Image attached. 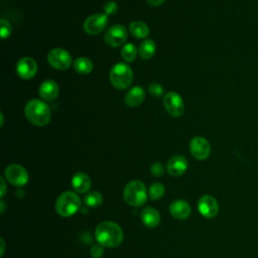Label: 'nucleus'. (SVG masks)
<instances>
[{
  "mask_svg": "<svg viewBox=\"0 0 258 258\" xmlns=\"http://www.w3.org/2000/svg\"><path fill=\"white\" fill-rule=\"evenodd\" d=\"M95 237L97 242L104 247H117L123 241V231L118 224L105 221L96 227Z\"/></svg>",
  "mask_w": 258,
  "mask_h": 258,
  "instance_id": "nucleus-1",
  "label": "nucleus"
},
{
  "mask_svg": "<svg viewBox=\"0 0 258 258\" xmlns=\"http://www.w3.org/2000/svg\"><path fill=\"white\" fill-rule=\"evenodd\" d=\"M24 115L32 125L38 127L47 125L51 119V112L48 105L39 99H31L26 103Z\"/></svg>",
  "mask_w": 258,
  "mask_h": 258,
  "instance_id": "nucleus-2",
  "label": "nucleus"
},
{
  "mask_svg": "<svg viewBox=\"0 0 258 258\" xmlns=\"http://www.w3.org/2000/svg\"><path fill=\"white\" fill-rule=\"evenodd\" d=\"M112 86L117 90H125L133 82V72L126 62L115 63L109 73Z\"/></svg>",
  "mask_w": 258,
  "mask_h": 258,
  "instance_id": "nucleus-3",
  "label": "nucleus"
},
{
  "mask_svg": "<svg viewBox=\"0 0 258 258\" xmlns=\"http://www.w3.org/2000/svg\"><path fill=\"white\" fill-rule=\"evenodd\" d=\"M81 207V200L74 191H64L58 196L55 202V211L61 217H71L75 215Z\"/></svg>",
  "mask_w": 258,
  "mask_h": 258,
  "instance_id": "nucleus-4",
  "label": "nucleus"
},
{
  "mask_svg": "<svg viewBox=\"0 0 258 258\" xmlns=\"http://www.w3.org/2000/svg\"><path fill=\"white\" fill-rule=\"evenodd\" d=\"M125 202L132 207H140L146 203L147 191L144 183L140 180L128 182L123 191Z\"/></svg>",
  "mask_w": 258,
  "mask_h": 258,
  "instance_id": "nucleus-5",
  "label": "nucleus"
},
{
  "mask_svg": "<svg viewBox=\"0 0 258 258\" xmlns=\"http://www.w3.org/2000/svg\"><path fill=\"white\" fill-rule=\"evenodd\" d=\"M47 62L50 67L58 71H66L73 64L71 53L61 47H55L48 51L46 56Z\"/></svg>",
  "mask_w": 258,
  "mask_h": 258,
  "instance_id": "nucleus-6",
  "label": "nucleus"
},
{
  "mask_svg": "<svg viewBox=\"0 0 258 258\" xmlns=\"http://www.w3.org/2000/svg\"><path fill=\"white\" fill-rule=\"evenodd\" d=\"M128 30L124 25L115 24L109 27L104 35L105 42L111 47L123 46L127 40Z\"/></svg>",
  "mask_w": 258,
  "mask_h": 258,
  "instance_id": "nucleus-7",
  "label": "nucleus"
},
{
  "mask_svg": "<svg viewBox=\"0 0 258 258\" xmlns=\"http://www.w3.org/2000/svg\"><path fill=\"white\" fill-rule=\"evenodd\" d=\"M163 106L171 117L178 118L184 113V103L182 98L174 91H170L163 96Z\"/></svg>",
  "mask_w": 258,
  "mask_h": 258,
  "instance_id": "nucleus-8",
  "label": "nucleus"
},
{
  "mask_svg": "<svg viewBox=\"0 0 258 258\" xmlns=\"http://www.w3.org/2000/svg\"><path fill=\"white\" fill-rule=\"evenodd\" d=\"M108 24V16L105 13H95L84 21V30L87 34L97 35L101 33Z\"/></svg>",
  "mask_w": 258,
  "mask_h": 258,
  "instance_id": "nucleus-9",
  "label": "nucleus"
},
{
  "mask_svg": "<svg viewBox=\"0 0 258 258\" xmlns=\"http://www.w3.org/2000/svg\"><path fill=\"white\" fill-rule=\"evenodd\" d=\"M5 177L6 179L15 186H23L28 181V172L20 164L12 163L5 168Z\"/></svg>",
  "mask_w": 258,
  "mask_h": 258,
  "instance_id": "nucleus-10",
  "label": "nucleus"
},
{
  "mask_svg": "<svg viewBox=\"0 0 258 258\" xmlns=\"http://www.w3.org/2000/svg\"><path fill=\"white\" fill-rule=\"evenodd\" d=\"M189 151L195 158L205 160L211 154V144L205 137L196 136L189 142Z\"/></svg>",
  "mask_w": 258,
  "mask_h": 258,
  "instance_id": "nucleus-11",
  "label": "nucleus"
},
{
  "mask_svg": "<svg viewBox=\"0 0 258 258\" xmlns=\"http://www.w3.org/2000/svg\"><path fill=\"white\" fill-rule=\"evenodd\" d=\"M16 73L22 80H30L37 73V63L34 58L23 56L16 63Z\"/></svg>",
  "mask_w": 258,
  "mask_h": 258,
  "instance_id": "nucleus-12",
  "label": "nucleus"
},
{
  "mask_svg": "<svg viewBox=\"0 0 258 258\" xmlns=\"http://www.w3.org/2000/svg\"><path fill=\"white\" fill-rule=\"evenodd\" d=\"M198 210L202 216L211 219L219 212V205L217 200L209 195L203 196L198 202Z\"/></svg>",
  "mask_w": 258,
  "mask_h": 258,
  "instance_id": "nucleus-13",
  "label": "nucleus"
},
{
  "mask_svg": "<svg viewBox=\"0 0 258 258\" xmlns=\"http://www.w3.org/2000/svg\"><path fill=\"white\" fill-rule=\"evenodd\" d=\"M59 93L58 85L53 80H44L39 88H38V95L43 101H53L57 98Z\"/></svg>",
  "mask_w": 258,
  "mask_h": 258,
  "instance_id": "nucleus-14",
  "label": "nucleus"
},
{
  "mask_svg": "<svg viewBox=\"0 0 258 258\" xmlns=\"http://www.w3.org/2000/svg\"><path fill=\"white\" fill-rule=\"evenodd\" d=\"M187 169V160L182 155L172 156L166 164V170L171 176H179L183 174Z\"/></svg>",
  "mask_w": 258,
  "mask_h": 258,
  "instance_id": "nucleus-15",
  "label": "nucleus"
},
{
  "mask_svg": "<svg viewBox=\"0 0 258 258\" xmlns=\"http://www.w3.org/2000/svg\"><path fill=\"white\" fill-rule=\"evenodd\" d=\"M169 212L175 219L185 220L190 215V207L185 201L176 200L170 204Z\"/></svg>",
  "mask_w": 258,
  "mask_h": 258,
  "instance_id": "nucleus-16",
  "label": "nucleus"
},
{
  "mask_svg": "<svg viewBox=\"0 0 258 258\" xmlns=\"http://www.w3.org/2000/svg\"><path fill=\"white\" fill-rule=\"evenodd\" d=\"M145 99V92L142 87H132L125 95V103L129 107H138Z\"/></svg>",
  "mask_w": 258,
  "mask_h": 258,
  "instance_id": "nucleus-17",
  "label": "nucleus"
},
{
  "mask_svg": "<svg viewBox=\"0 0 258 258\" xmlns=\"http://www.w3.org/2000/svg\"><path fill=\"white\" fill-rule=\"evenodd\" d=\"M92 181L88 174L84 172H77L72 178V186L79 194H86L91 187Z\"/></svg>",
  "mask_w": 258,
  "mask_h": 258,
  "instance_id": "nucleus-18",
  "label": "nucleus"
},
{
  "mask_svg": "<svg viewBox=\"0 0 258 258\" xmlns=\"http://www.w3.org/2000/svg\"><path fill=\"white\" fill-rule=\"evenodd\" d=\"M141 221L148 228H155L160 223V215L156 209L147 207L141 212Z\"/></svg>",
  "mask_w": 258,
  "mask_h": 258,
  "instance_id": "nucleus-19",
  "label": "nucleus"
},
{
  "mask_svg": "<svg viewBox=\"0 0 258 258\" xmlns=\"http://www.w3.org/2000/svg\"><path fill=\"white\" fill-rule=\"evenodd\" d=\"M129 31L132 34V36H134L135 38L141 39L148 36L149 27L145 22L136 20V21H132L129 24Z\"/></svg>",
  "mask_w": 258,
  "mask_h": 258,
  "instance_id": "nucleus-20",
  "label": "nucleus"
},
{
  "mask_svg": "<svg viewBox=\"0 0 258 258\" xmlns=\"http://www.w3.org/2000/svg\"><path fill=\"white\" fill-rule=\"evenodd\" d=\"M74 70L80 75H88L93 71L94 64L92 60L85 56L77 57L73 62Z\"/></svg>",
  "mask_w": 258,
  "mask_h": 258,
  "instance_id": "nucleus-21",
  "label": "nucleus"
},
{
  "mask_svg": "<svg viewBox=\"0 0 258 258\" xmlns=\"http://www.w3.org/2000/svg\"><path fill=\"white\" fill-rule=\"evenodd\" d=\"M155 50H156V44H155V41L152 39L143 40L138 47V53L142 59L151 58L154 55Z\"/></svg>",
  "mask_w": 258,
  "mask_h": 258,
  "instance_id": "nucleus-22",
  "label": "nucleus"
},
{
  "mask_svg": "<svg viewBox=\"0 0 258 258\" xmlns=\"http://www.w3.org/2000/svg\"><path fill=\"white\" fill-rule=\"evenodd\" d=\"M137 52L138 50L136 45L132 42H128V43H125L121 48V57L126 62H132L135 60L137 56Z\"/></svg>",
  "mask_w": 258,
  "mask_h": 258,
  "instance_id": "nucleus-23",
  "label": "nucleus"
},
{
  "mask_svg": "<svg viewBox=\"0 0 258 258\" xmlns=\"http://www.w3.org/2000/svg\"><path fill=\"white\" fill-rule=\"evenodd\" d=\"M103 202V198L99 191H91L87 194L84 198V203L87 207L90 208H97Z\"/></svg>",
  "mask_w": 258,
  "mask_h": 258,
  "instance_id": "nucleus-24",
  "label": "nucleus"
},
{
  "mask_svg": "<svg viewBox=\"0 0 258 258\" xmlns=\"http://www.w3.org/2000/svg\"><path fill=\"white\" fill-rule=\"evenodd\" d=\"M164 192H165L164 185L160 182H154L150 185L148 195H149V198L151 200H158V199L163 197Z\"/></svg>",
  "mask_w": 258,
  "mask_h": 258,
  "instance_id": "nucleus-25",
  "label": "nucleus"
},
{
  "mask_svg": "<svg viewBox=\"0 0 258 258\" xmlns=\"http://www.w3.org/2000/svg\"><path fill=\"white\" fill-rule=\"evenodd\" d=\"M0 35L2 39L8 38L12 32V26L10 24V22L4 18H2L0 20Z\"/></svg>",
  "mask_w": 258,
  "mask_h": 258,
  "instance_id": "nucleus-26",
  "label": "nucleus"
},
{
  "mask_svg": "<svg viewBox=\"0 0 258 258\" xmlns=\"http://www.w3.org/2000/svg\"><path fill=\"white\" fill-rule=\"evenodd\" d=\"M148 92L154 98H160L161 96L165 95L163 87L158 83H151L148 86Z\"/></svg>",
  "mask_w": 258,
  "mask_h": 258,
  "instance_id": "nucleus-27",
  "label": "nucleus"
},
{
  "mask_svg": "<svg viewBox=\"0 0 258 258\" xmlns=\"http://www.w3.org/2000/svg\"><path fill=\"white\" fill-rule=\"evenodd\" d=\"M118 9H119V6H118L117 2L112 1V0L106 2V3L104 4V6H103V11H104V13H105L107 16H109V15H115V14L117 13Z\"/></svg>",
  "mask_w": 258,
  "mask_h": 258,
  "instance_id": "nucleus-28",
  "label": "nucleus"
},
{
  "mask_svg": "<svg viewBox=\"0 0 258 258\" xmlns=\"http://www.w3.org/2000/svg\"><path fill=\"white\" fill-rule=\"evenodd\" d=\"M150 173L153 176H156V177H159V176L163 175V173H164L163 165L160 162H158V161L152 163L151 166H150Z\"/></svg>",
  "mask_w": 258,
  "mask_h": 258,
  "instance_id": "nucleus-29",
  "label": "nucleus"
},
{
  "mask_svg": "<svg viewBox=\"0 0 258 258\" xmlns=\"http://www.w3.org/2000/svg\"><path fill=\"white\" fill-rule=\"evenodd\" d=\"M104 246H102L101 244H96L94 246H92L91 250H90V254L93 258H101L104 254Z\"/></svg>",
  "mask_w": 258,
  "mask_h": 258,
  "instance_id": "nucleus-30",
  "label": "nucleus"
},
{
  "mask_svg": "<svg viewBox=\"0 0 258 258\" xmlns=\"http://www.w3.org/2000/svg\"><path fill=\"white\" fill-rule=\"evenodd\" d=\"M147 1V3L150 5V6H152V7H158V6H160L161 4H163V2L165 1V0H146Z\"/></svg>",
  "mask_w": 258,
  "mask_h": 258,
  "instance_id": "nucleus-31",
  "label": "nucleus"
},
{
  "mask_svg": "<svg viewBox=\"0 0 258 258\" xmlns=\"http://www.w3.org/2000/svg\"><path fill=\"white\" fill-rule=\"evenodd\" d=\"M1 183H2V191H1L0 197L2 198L5 195V191H6V184H5V180H4L3 177H1Z\"/></svg>",
  "mask_w": 258,
  "mask_h": 258,
  "instance_id": "nucleus-32",
  "label": "nucleus"
},
{
  "mask_svg": "<svg viewBox=\"0 0 258 258\" xmlns=\"http://www.w3.org/2000/svg\"><path fill=\"white\" fill-rule=\"evenodd\" d=\"M1 245H2V248H1V256H3V254H4V249H5V244H4L3 239H1Z\"/></svg>",
  "mask_w": 258,
  "mask_h": 258,
  "instance_id": "nucleus-33",
  "label": "nucleus"
},
{
  "mask_svg": "<svg viewBox=\"0 0 258 258\" xmlns=\"http://www.w3.org/2000/svg\"><path fill=\"white\" fill-rule=\"evenodd\" d=\"M0 119H1L0 126H1V127H3V125H4V116H3V113H2V112L0 113Z\"/></svg>",
  "mask_w": 258,
  "mask_h": 258,
  "instance_id": "nucleus-34",
  "label": "nucleus"
}]
</instances>
